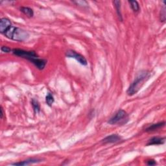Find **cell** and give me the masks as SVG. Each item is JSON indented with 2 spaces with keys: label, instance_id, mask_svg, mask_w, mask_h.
<instances>
[{
  "label": "cell",
  "instance_id": "obj_1",
  "mask_svg": "<svg viewBox=\"0 0 166 166\" xmlns=\"http://www.w3.org/2000/svg\"><path fill=\"white\" fill-rule=\"evenodd\" d=\"M12 53L14 55L29 60L39 70H43L47 64V60L40 58L34 51H26L21 49H13Z\"/></svg>",
  "mask_w": 166,
  "mask_h": 166
},
{
  "label": "cell",
  "instance_id": "obj_2",
  "mask_svg": "<svg viewBox=\"0 0 166 166\" xmlns=\"http://www.w3.org/2000/svg\"><path fill=\"white\" fill-rule=\"evenodd\" d=\"M151 76V73L148 70H142L139 72L128 88L127 94L129 96H133L136 94L141 90L145 83L148 80Z\"/></svg>",
  "mask_w": 166,
  "mask_h": 166
},
{
  "label": "cell",
  "instance_id": "obj_3",
  "mask_svg": "<svg viewBox=\"0 0 166 166\" xmlns=\"http://www.w3.org/2000/svg\"><path fill=\"white\" fill-rule=\"evenodd\" d=\"M10 40L17 42H25L28 40L30 37L29 33L22 28L16 27L13 24L9 26L2 34Z\"/></svg>",
  "mask_w": 166,
  "mask_h": 166
},
{
  "label": "cell",
  "instance_id": "obj_4",
  "mask_svg": "<svg viewBox=\"0 0 166 166\" xmlns=\"http://www.w3.org/2000/svg\"><path fill=\"white\" fill-rule=\"evenodd\" d=\"M128 113L124 110L120 109L118 110L108 121V123L111 125H123L128 121Z\"/></svg>",
  "mask_w": 166,
  "mask_h": 166
},
{
  "label": "cell",
  "instance_id": "obj_5",
  "mask_svg": "<svg viewBox=\"0 0 166 166\" xmlns=\"http://www.w3.org/2000/svg\"><path fill=\"white\" fill-rule=\"evenodd\" d=\"M66 57L68 58H74L75 60L79 63L80 64L83 66H87L88 65V61H87L86 58L82 55L81 54L77 53V51L74 50H68L66 53Z\"/></svg>",
  "mask_w": 166,
  "mask_h": 166
},
{
  "label": "cell",
  "instance_id": "obj_6",
  "mask_svg": "<svg viewBox=\"0 0 166 166\" xmlns=\"http://www.w3.org/2000/svg\"><path fill=\"white\" fill-rule=\"evenodd\" d=\"M122 141V138L117 134H113L107 137L104 138L101 140V142L104 144H108V143H119Z\"/></svg>",
  "mask_w": 166,
  "mask_h": 166
},
{
  "label": "cell",
  "instance_id": "obj_7",
  "mask_svg": "<svg viewBox=\"0 0 166 166\" xmlns=\"http://www.w3.org/2000/svg\"><path fill=\"white\" fill-rule=\"evenodd\" d=\"M165 142V137H158L154 136L151 138L148 141L147 143V146L150 145H163Z\"/></svg>",
  "mask_w": 166,
  "mask_h": 166
},
{
  "label": "cell",
  "instance_id": "obj_8",
  "mask_svg": "<svg viewBox=\"0 0 166 166\" xmlns=\"http://www.w3.org/2000/svg\"><path fill=\"white\" fill-rule=\"evenodd\" d=\"M42 162V160L38 158H30L27 160H25L16 163H11L12 165H19V166H22V165H29L33 163H37Z\"/></svg>",
  "mask_w": 166,
  "mask_h": 166
},
{
  "label": "cell",
  "instance_id": "obj_9",
  "mask_svg": "<svg viewBox=\"0 0 166 166\" xmlns=\"http://www.w3.org/2000/svg\"><path fill=\"white\" fill-rule=\"evenodd\" d=\"M165 125V121H162V122H159V123H153L151 125H148L147 127H145V131L147 133H151V132H153V131L157 130L160 128H162V127H163Z\"/></svg>",
  "mask_w": 166,
  "mask_h": 166
},
{
  "label": "cell",
  "instance_id": "obj_10",
  "mask_svg": "<svg viewBox=\"0 0 166 166\" xmlns=\"http://www.w3.org/2000/svg\"><path fill=\"white\" fill-rule=\"evenodd\" d=\"M12 25L11 21L7 18H2L0 20V33L3 34L5 30Z\"/></svg>",
  "mask_w": 166,
  "mask_h": 166
},
{
  "label": "cell",
  "instance_id": "obj_11",
  "mask_svg": "<svg viewBox=\"0 0 166 166\" xmlns=\"http://www.w3.org/2000/svg\"><path fill=\"white\" fill-rule=\"evenodd\" d=\"M20 11L28 18H33L34 16V11L33 8L28 7H21L20 8Z\"/></svg>",
  "mask_w": 166,
  "mask_h": 166
},
{
  "label": "cell",
  "instance_id": "obj_12",
  "mask_svg": "<svg viewBox=\"0 0 166 166\" xmlns=\"http://www.w3.org/2000/svg\"><path fill=\"white\" fill-rule=\"evenodd\" d=\"M113 6H114L116 8V13H117V15H118L119 21L123 22V16H122V14H121V2L120 1H113Z\"/></svg>",
  "mask_w": 166,
  "mask_h": 166
},
{
  "label": "cell",
  "instance_id": "obj_13",
  "mask_svg": "<svg viewBox=\"0 0 166 166\" xmlns=\"http://www.w3.org/2000/svg\"><path fill=\"white\" fill-rule=\"evenodd\" d=\"M31 105L33 107V109L34 114H38V113H39L40 112V103L37 99H32Z\"/></svg>",
  "mask_w": 166,
  "mask_h": 166
},
{
  "label": "cell",
  "instance_id": "obj_14",
  "mask_svg": "<svg viewBox=\"0 0 166 166\" xmlns=\"http://www.w3.org/2000/svg\"><path fill=\"white\" fill-rule=\"evenodd\" d=\"M55 102V98L53 93L51 92H48L46 96V103L48 105L51 107L53 105V104Z\"/></svg>",
  "mask_w": 166,
  "mask_h": 166
},
{
  "label": "cell",
  "instance_id": "obj_15",
  "mask_svg": "<svg viewBox=\"0 0 166 166\" xmlns=\"http://www.w3.org/2000/svg\"><path fill=\"white\" fill-rule=\"evenodd\" d=\"M128 3L131 7V9L133 11L134 13H137L140 10V7L137 1H128Z\"/></svg>",
  "mask_w": 166,
  "mask_h": 166
},
{
  "label": "cell",
  "instance_id": "obj_16",
  "mask_svg": "<svg viewBox=\"0 0 166 166\" xmlns=\"http://www.w3.org/2000/svg\"><path fill=\"white\" fill-rule=\"evenodd\" d=\"M163 5L161 8V11H160V22H165V2H163Z\"/></svg>",
  "mask_w": 166,
  "mask_h": 166
},
{
  "label": "cell",
  "instance_id": "obj_17",
  "mask_svg": "<svg viewBox=\"0 0 166 166\" xmlns=\"http://www.w3.org/2000/svg\"><path fill=\"white\" fill-rule=\"evenodd\" d=\"M73 3H75L76 5L82 6V7H86V6L88 5V3H87V2L86 1H75V2H73Z\"/></svg>",
  "mask_w": 166,
  "mask_h": 166
},
{
  "label": "cell",
  "instance_id": "obj_18",
  "mask_svg": "<svg viewBox=\"0 0 166 166\" xmlns=\"http://www.w3.org/2000/svg\"><path fill=\"white\" fill-rule=\"evenodd\" d=\"M1 51L3 52V53H11V52H12L13 49H11L10 48H8L7 46H2L1 48Z\"/></svg>",
  "mask_w": 166,
  "mask_h": 166
},
{
  "label": "cell",
  "instance_id": "obj_19",
  "mask_svg": "<svg viewBox=\"0 0 166 166\" xmlns=\"http://www.w3.org/2000/svg\"><path fill=\"white\" fill-rule=\"evenodd\" d=\"M146 164L148 165H155L157 164V163H156V162L154 160L151 159V160H147V162H146Z\"/></svg>",
  "mask_w": 166,
  "mask_h": 166
},
{
  "label": "cell",
  "instance_id": "obj_20",
  "mask_svg": "<svg viewBox=\"0 0 166 166\" xmlns=\"http://www.w3.org/2000/svg\"><path fill=\"white\" fill-rule=\"evenodd\" d=\"M4 115H5V112H4L3 108L2 107H1V119H3V118Z\"/></svg>",
  "mask_w": 166,
  "mask_h": 166
}]
</instances>
